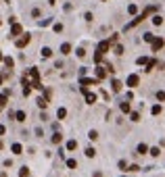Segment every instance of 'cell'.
<instances>
[{"label":"cell","instance_id":"3","mask_svg":"<svg viewBox=\"0 0 165 177\" xmlns=\"http://www.w3.org/2000/svg\"><path fill=\"white\" fill-rule=\"evenodd\" d=\"M82 92L86 94V102H88V104H94V102H96V94H94V92H88V87L82 85Z\"/></svg>","mask_w":165,"mask_h":177},{"label":"cell","instance_id":"36","mask_svg":"<svg viewBox=\"0 0 165 177\" xmlns=\"http://www.w3.org/2000/svg\"><path fill=\"white\" fill-rule=\"evenodd\" d=\"M55 31L61 33V31H63V25H61V23H55Z\"/></svg>","mask_w":165,"mask_h":177},{"label":"cell","instance_id":"28","mask_svg":"<svg viewBox=\"0 0 165 177\" xmlns=\"http://www.w3.org/2000/svg\"><path fill=\"white\" fill-rule=\"evenodd\" d=\"M88 138H90L92 142H94V140H98V131H94V129H92L90 134H88Z\"/></svg>","mask_w":165,"mask_h":177},{"label":"cell","instance_id":"29","mask_svg":"<svg viewBox=\"0 0 165 177\" xmlns=\"http://www.w3.org/2000/svg\"><path fill=\"white\" fill-rule=\"evenodd\" d=\"M130 119H132L134 123H136V121H140V113H132V115H130Z\"/></svg>","mask_w":165,"mask_h":177},{"label":"cell","instance_id":"21","mask_svg":"<svg viewBox=\"0 0 165 177\" xmlns=\"http://www.w3.org/2000/svg\"><path fill=\"white\" fill-rule=\"evenodd\" d=\"M153 23H155V25H163V17H161V15H155V17H153Z\"/></svg>","mask_w":165,"mask_h":177},{"label":"cell","instance_id":"42","mask_svg":"<svg viewBox=\"0 0 165 177\" xmlns=\"http://www.w3.org/2000/svg\"><path fill=\"white\" fill-rule=\"evenodd\" d=\"M0 60H2V52H0Z\"/></svg>","mask_w":165,"mask_h":177},{"label":"cell","instance_id":"2","mask_svg":"<svg viewBox=\"0 0 165 177\" xmlns=\"http://www.w3.org/2000/svg\"><path fill=\"white\" fill-rule=\"evenodd\" d=\"M29 40H31V35H29V33H25L23 38H19V40L15 42V46H17V48H25V46L29 44Z\"/></svg>","mask_w":165,"mask_h":177},{"label":"cell","instance_id":"17","mask_svg":"<svg viewBox=\"0 0 165 177\" xmlns=\"http://www.w3.org/2000/svg\"><path fill=\"white\" fill-rule=\"evenodd\" d=\"M71 52V44H63L61 46V54H69Z\"/></svg>","mask_w":165,"mask_h":177},{"label":"cell","instance_id":"39","mask_svg":"<svg viewBox=\"0 0 165 177\" xmlns=\"http://www.w3.org/2000/svg\"><path fill=\"white\" fill-rule=\"evenodd\" d=\"M4 134H6V127H4V125H0V136H4Z\"/></svg>","mask_w":165,"mask_h":177},{"label":"cell","instance_id":"30","mask_svg":"<svg viewBox=\"0 0 165 177\" xmlns=\"http://www.w3.org/2000/svg\"><path fill=\"white\" fill-rule=\"evenodd\" d=\"M125 171H132V173H136V171H140V167H138V165H130Z\"/></svg>","mask_w":165,"mask_h":177},{"label":"cell","instance_id":"27","mask_svg":"<svg viewBox=\"0 0 165 177\" xmlns=\"http://www.w3.org/2000/svg\"><path fill=\"white\" fill-rule=\"evenodd\" d=\"M117 167H119V171H123V173H125V169H127L125 161H119V163H117Z\"/></svg>","mask_w":165,"mask_h":177},{"label":"cell","instance_id":"31","mask_svg":"<svg viewBox=\"0 0 165 177\" xmlns=\"http://www.w3.org/2000/svg\"><path fill=\"white\" fill-rule=\"evenodd\" d=\"M136 63H138V65H146V63H149V58H146V56H140Z\"/></svg>","mask_w":165,"mask_h":177},{"label":"cell","instance_id":"13","mask_svg":"<svg viewBox=\"0 0 165 177\" xmlns=\"http://www.w3.org/2000/svg\"><path fill=\"white\" fill-rule=\"evenodd\" d=\"M11 150H13V154H21V152H23V146H21V144H13Z\"/></svg>","mask_w":165,"mask_h":177},{"label":"cell","instance_id":"10","mask_svg":"<svg viewBox=\"0 0 165 177\" xmlns=\"http://www.w3.org/2000/svg\"><path fill=\"white\" fill-rule=\"evenodd\" d=\"M163 48V38H159V40H153V50L157 52V50H161Z\"/></svg>","mask_w":165,"mask_h":177},{"label":"cell","instance_id":"25","mask_svg":"<svg viewBox=\"0 0 165 177\" xmlns=\"http://www.w3.org/2000/svg\"><path fill=\"white\" fill-rule=\"evenodd\" d=\"M65 115H67V109H59L57 111V117L59 119H65Z\"/></svg>","mask_w":165,"mask_h":177},{"label":"cell","instance_id":"5","mask_svg":"<svg viewBox=\"0 0 165 177\" xmlns=\"http://www.w3.org/2000/svg\"><path fill=\"white\" fill-rule=\"evenodd\" d=\"M80 83L84 87H88V85H98V79H90V77H82L80 79Z\"/></svg>","mask_w":165,"mask_h":177},{"label":"cell","instance_id":"33","mask_svg":"<svg viewBox=\"0 0 165 177\" xmlns=\"http://www.w3.org/2000/svg\"><path fill=\"white\" fill-rule=\"evenodd\" d=\"M159 154H161L159 148H151V156H159Z\"/></svg>","mask_w":165,"mask_h":177},{"label":"cell","instance_id":"12","mask_svg":"<svg viewBox=\"0 0 165 177\" xmlns=\"http://www.w3.org/2000/svg\"><path fill=\"white\" fill-rule=\"evenodd\" d=\"M40 52H42V56H44V58H50V56H52V50H50L48 46H44V48H42Z\"/></svg>","mask_w":165,"mask_h":177},{"label":"cell","instance_id":"22","mask_svg":"<svg viewBox=\"0 0 165 177\" xmlns=\"http://www.w3.org/2000/svg\"><path fill=\"white\" fill-rule=\"evenodd\" d=\"M119 109H121V113H130V102H121Z\"/></svg>","mask_w":165,"mask_h":177},{"label":"cell","instance_id":"8","mask_svg":"<svg viewBox=\"0 0 165 177\" xmlns=\"http://www.w3.org/2000/svg\"><path fill=\"white\" fill-rule=\"evenodd\" d=\"M111 87H113V92H121V87H123V85H121L119 79H113V81H111Z\"/></svg>","mask_w":165,"mask_h":177},{"label":"cell","instance_id":"19","mask_svg":"<svg viewBox=\"0 0 165 177\" xmlns=\"http://www.w3.org/2000/svg\"><path fill=\"white\" fill-rule=\"evenodd\" d=\"M67 167L69 169H77V161L75 158H67Z\"/></svg>","mask_w":165,"mask_h":177},{"label":"cell","instance_id":"32","mask_svg":"<svg viewBox=\"0 0 165 177\" xmlns=\"http://www.w3.org/2000/svg\"><path fill=\"white\" fill-rule=\"evenodd\" d=\"M153 40H155L153 33H144V42H153Z\"/></svg>","mask_w":165,"mask_h":177},{"label":"cell","instance_id":"20","mask_svg":"<svg viewBox=\"0 0 165 177\" xmlns=\"http://www.w3.org/2000/svg\"><path fill=\"white\" fill-rule=\"evenodd\" d=\"M77 148V140H69L67 142V150H75Z\"/></svg>","mask_w":165,"mask_h":177},{"label":"cell","instance_id":"41","mask_svg":"<svg viewBox=\"0 0 165 177\" xmlns=\"http://www.w3.org/2000/svg\"><path fill=\"white\" fill-rule=\"evenodd\" d=\"M0 85H2V73H0Z\"/></svg>","mask_w":165,"mask_h":177},{"label":"cell","instance_id":"35","mask_svg":"<svg viewBox=\"0 0 165 177\" xmlns=\"http://www.w3.org/2000/svg\"><path fill=\"white\" fill-rule=\"evenodd\" d=\"M77 56L84 58V56H86V50H84V48H77Z\"/></svg>","mask_w":165,"mask_h":177},{"label":"cell","instance_id":"43","mask_svg":"<svg viewBox=\"0 0 165 177\" xmlns=\"http://www.w3.org/2000/svg\"><path fill=\"white\" fill-rule=\"evenodd\" d=\"M102 2H105V0H102Z\"/></svg>","mask_w":165,"mask_h":177},{"label":"cell","instance_id":"6","mask_svg":"<svg viewBox=\"0 0 165 177\" xmlns=\"http://www.w3.org/2000/svg\"><path fill=\"white\" fill-rule=\"evenodd\" d=\"M21 31H23V27H21L19 23H15L13 27H11V35H8V38H17V35H19Z\"/></svg>","mask_w":165,"mask_h":177},{"label":"cell","instance_id":"14","mask_svg":"<svg viewBox=\"0 0 165 177\" xmlns=\"http://www.w3.org/2000/svg\"><path fill=\"white\" fill-rule=\"evenodd\" d=\"M138 154H146V152H149V146H146V144H138Z\"/></svg>","mask_w":165,"mask_h":177},{"label":"cell","instance_id":"1","mask_svg":"<svg viewBox=\"0 0 165 177\" xmlns=\"http://www.w3.org/2000/svg\"><path fill=\"white\" fill-rule=\"evenodd\" d=\"M155 11H157V6H149L144 13H140V15H138V17H136V19H134L132 23H127V25H125V29H132V27H136V25H140V23L146 19V17H149L151 13H155Z\"/></svg>","mask_w":165,"mask_h":177},{"label":"cell","instance_id":"4","mask_svg":"<svg viewBox=\"0 0 165 177\" xmlns=\"http://www.w3.org/2000/svg\"><path fill=\"white\" fill-rule=\"evenodd\" d=\"M125 83H127L130 87H138V83H140V77H138L136 73H132V75L127 77V81H125Z\"/></svg>","mask_w":165,"mask_h":177},{"label":"cell","instance_id":"18","mask_svg":"<svg viewBox=\"0 0 165 177\" xmlns=\"http://www.w3.org/2000/svg\"><path fill=\"white\" fill-rule=\"evenodd\" d=\"M36 102H38V106H40V109H46V106H48V100H46V98H42V96H40V98H38Z\"/></svg>","mask_w":165,"mask_h":177},{"label":"cell","instance_id":"40","mask_svg":"<svg viewBox=\"0 0 165 177\" xmlns=\"http://www.w3.org/2000/svg\"><path fill=\"white\" fill-rule=\"evenodd\" d=\"M48 2H50V4H57V0H48Z\"/></svg>","mask_w":165,"mask_h":177},{"label":"cell","instance_id":"15","mask_svg":"<svg viewBox=\"0 0 165 177\" xmlns=\"http://www.w3.org/2000/svg\"><path fill=\"white\" fill-rule=\"evenodd\" d=\"M161 111H163V106H161V104H155L153 109H151V113L155 115V117H157V115H161Z\"/></svg>","mask_w":165,"mask_h":177},{"label":"cell","instance_id":"11","mask_svg":"<svg viewBox=\"0 0 165 177\" xmlns=\"http://www.w3.org/2000/svg\"><path fill=\"white\" fill-rule=\"evenodd\" d=\"M2 60H4V65H6V69H13V67H15V60H13L11 56H2Z\"/></svg>","mask_w":165,"mask_h":177},{"label":"cell","instance_id":"37","mask_svg":"<svg viewBox=\"0 0 165 177\" xmlns=\"http://www.w3.org/2000/svg\"><path fill=\"white\" fill-rule=\"evenodd\" d=\"M31 17H40V8H33V11H31Z\"/></svg>","mask_w":165,"mask_h":177},{"label":"cell","instance_id":"24","mask_svg":"<svg viewBox=\"0 0 165 177\" xmlns=\"http://www.w3.org/2000/svg\"><path fill=\"white\" fill-rule=\"evenodd\" d=\"M127 13H130V15H136V13H138V6H136V4H130V6H127Z\"/></svg>","mask_w":165,"mask_h":177},{"label":"cell","instance_id":"16","mask_svg":"<svg viewBox=\"0 0 165 177\" xmlns=\"http://www.w3.org/2000/svg\"><path fill=\"white\" fill-rule=\"evenodd\" d=\"M86 156H88V158H94V156H96V150H94L92 146H88V148H86Z\"/></svg>","mask_w":165,"mask_h":177},{"label":"cell","instance_id":"38","mask_svg":"<svg viewBox=\"0 0 165 177\" xmlns=\"http://www.w3.org/2000/svg\"><path fill=\"white\" fill-rule=\"evenodd\" d=\"M163 98H165V94H163V92L159 90V92H157V100H163Z\"/></svg>","mask_w":165,"mask_h":177},{"label":"cell","instance_id":"34","mask_svg":"<svg viewBox=\"0 0 165 177\" xmlns=\"http://www.w3.org/2000/svg\"><path fill=\"white\" fill-rule=\"evenodd\" d=\"M115 54H117V56L123 54V46H115Z\"/></svg>","mask_w":165,"mask_h":177},{"label":"cell","instance_id":"26","mask_svg":"<svg viewBox=\"0 0 165 177\" xmlns=\"http://www.w3.org/2000/svg\"><path fill=\"white\" fill-rule=\"evenodd\" d=\"M61 140H63V136H61V134H55V136H52V144H61Z\"/></svg>","mask_w":165,"mask_h":177},{"label":"cell","instance_id":"23","mask_svg":"<svg viewBox=\"0 0 165 177\" xmlns=\"http://www.w3.org/2000/svg\"><path fill=\"white\" fill-rule=\"evenodd\" d=\"M19 177H29V169H27V167H21V171H19Z\"/></svg>","mask_w":165,"mask_h":177},{"label":"cell","instance_id":"9","mask_svg":"<svg viewBox=\"0 0 165 177\" xmlns=\"http://www.w3.org/2000/svg\"><path fill=\"white\" fill-rule=\"evenodd\" d=\"M25 119H27V115H25L23 111H17V113H15V121H19V123H23Z\"/></svg>","mask_w":165,"mask_h":177},{"label":"cell","instance_id":"7","mask_svg":"<svg viewBox=\"0 0 165 177\" xmlns=\"http://www.w3.org/2000/svg\"><path fill=\"white\" fill-rule=\"evenodd\" d=\"M109 73H107V69L105 67H96V79H98V81H100V79H105Z\"/></svg>","mask_w":165,"mask_h":177}]
</instances>
